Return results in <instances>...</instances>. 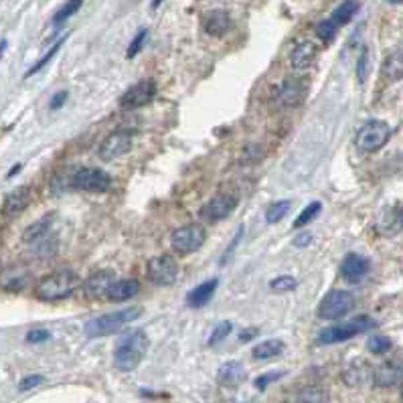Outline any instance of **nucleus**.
<instances>
[{
  "label": "nucleus",
  "instance_id": "40",
  "mask_svg": "<svg viewBox=\"0 0 403 403\" xmlns=\"http://www.w3.org/2000/svg\"><path fill=\"white\" fill-rule=\"evenodd\" d=\"M45 379H43V375H27V377H22L20 379V383H18V391L20 393H25V391H31V389H35L43 383Z\"/></svg>",
  "mask_w": 403,
  "mask_h": 403
},
{
  "label": "nucleus",
  "instance_id": "25",
  "mask_svg": "<svg viewBox=\"0 0 403 403\" xmlns=\"http://www.w3.org/2000/svg\"><path fill=\"white\" fill-rule=\"evenodd\" d=\"M138 292H140V284H138V280L126 278V280L114 282L112 288L107 290V296H105V298L112 300V302H126V300L134 298Z\"/></svg>",
  "mask_w": 403,
  "mask_h": 403
},
{
  "label": "nucleus",
  "instance_id": "28",
  "mask_svg": "<svg viewBox=\"0 0 403 403\" xmlns=\"http://www.w3.org/2000/svg\"><path fill=\"white\" fill-rule=\"evenodd\" d=\"M282 351H284V343H282V341H276V338H270V341H263L260 345H256L253 351H251V357H253L256 361H265V359L278 357Z\"/></svg>",
  "mask_w": 403,
  "mask_h": 403
},
{
  "label": "nucleus",
  "instance_id": "7",
  "mask_svg": "<svg viewBox=\"0 0 403 403\" xmlns=\"http://www.w3.org/2000/svg\"><path fill=\"white\" fill-rule=\"evenodd\" d=\"M355 308V296L347 290H331L318 304V318L338 320Z\"/></svg>",
  "mask_w": 403,
  "mask_h": 403
},
{
  "label": "nucleus",
  "instance_id": "5",
  "mask_svg": "<svg viewBox=\"0 0 403 403\" xmlns=\"http://www.w3.org/2000/svg\"><path fill=\"white\" fill-rule=\"evenodd\" d=\"M207 242V231L199 223L180 225L171 233V247L178 256H191L197 249H201Z\"/></svg>",
  "mask_w": 403,
  "mask_h": 403
},
{
  "label": "nucleus",
  "instance_id": "15",
  "mask_svg": "<svg viewBox=\"0 0 403 403\" xmlns=\"http://www.w3.org/2000/svg\"><path fill=\"white\" fill-rule=\"evenodd\" d=\"M403 381V359H393L373 371L375 387H393Z\"/></svg>",
  "mask_w": 403,
  "mask_h": 403
},
{
  "label": "nucleus",
  "instance_id": "17",
  "mask_svg": "<svg viewBox=\"0 0 403 403\" xmlns=\"http://www.w3.org/2000/svg\"><path fill=\"white\" fill-rule=\"evenodd\" d=\"M306 91H308V88L302 79H286L278 89L276 100L284 107H294V105H300L304 102Z\"/></svg>",
  "mask_w": 403,
  "mask_h": 403
},
{
  "label": "nucleus",
  "instance_id": "39",
  "mask_svg": "<svg viewBox=\"0 0 403 403\" xmlns=\"http://www.w3.org/2000/svg\"><path fill=\"white\" fill-rule=\"evenodd\" d=\"M146 37H148V31L146 29H140L136 37L132 39V43L128 45V51H126V57L128 59H132V57H136L138 53L142 51V47H144V41H146Z\"/></svg>",
  "mask_w": 403,
  "mask_h": 403
},
{
  "label": "nucleus",
  "instance_id": "49",
  "mask_svg": "<svg viewBox=\"0 0 403 403\" xmlns=\"http://www.w3.org/2000/svg\"><path fill=\"white\" fill-rule=\"evenodd\" d=\"M389 4H403V0H385Z\"/></svg>",
  "mask_w": 403,
  "mask_h": 403
},
{
  "label": "nucleus",
  "instance_id": "11",
  "mask_svg": "<svg viewBox=\"0 0 403 403\" xmlns=\"http://www.w3.org/2000/svg\"><path fill=\"white\" fill-rule=\"evenodd\" d=\"M132 150V132L128 130H116L112 132L102 144H100V150L98 154L104 162L110 160H116V158H122L124 154H128Z\"/></svg>",
  "mask_w": 403,
  "mask_h": 403
},
{
  "label": "nucleus",
  "instance_id": "50",
  "mask_svg": "<svg viewBox=\"0 0 403 403\" xmlns=\"http://www.w3.org/2000/svg\"><path fill=\"white\" fill-rule=\"evenodd\" d=\"M160 2H162V0H152V6H154V8H158V6H160Z\"/></svg>",
  "mask_w": 403,
  "mask_h": 403
},
{
  "label": "nucleus",
  "instance_id": "9",
  "mask_svg": "<svg viewBox=\"0 0 403 403\" xmlns=\"http://www.w3.org/2000/svg\"><path fill=\"white\" fill-rule=\"evenodd\" d=\"M146 274L154 286H173L178 276V263L169 253L154 256L146 263Z\"/></svg>",
  "mask_w": 403,
  "mask_h": 403
},
{
  "label": "nucleus",
  "instance_id": "8",
  "mask_svg": "<svg viewBox=\"0 0 403 403\" xmlns=\"http://www.w3.org/2000/svg\"><path fill=\"white\" fill-rule=\"evenodd\" d=\"M110 185H112V176L95 166H84L71 176V187L84 193H104L110 189Z\"/></svg>",
  "mask_w": 403,
  "mask_h": 403
},
{
  "label": "nucleus",
  "instance_id": "1",
  "mask_svg": "<svg viewBox=\"0 0 403 403\" xmlns=\"http://www.w3.org/2000/svg\"><path fill=\"white\" fill-rule=\"evenodd\" d=\"M79 286H81V280L75 272L57 270L37 282L35 296L43 302H55V300L70 298Z\"/></svg>",
  "mask_w": 403,
  "mask_h": 403
},
{
  "label": "nucleus",
  "instance_id": "4",
  "mask_svg": "<svg viewBox=\"0 0 403 403\" xmlns=\"http://www.w3.org/2000/svg\"><path fill=\"white\" fill-rule=\"evenodd\" d=\"M373 326H377V322L371 318V316H357L349 322H343V324H336V326H329V329H322L318 336H316V343L320 345H336V343H345L357 334H363L371 331Z\"/></svg>",
  "mask_w": 403,
  "mask_h": 403
},
{
  "label": "nucleus",
  "instance_id": "35",
  "mask_svg": "<svg viewBox=\"0 0 403 403\" xmlns=\"http://www.w3.org/2000/svg\"><path fill=\"white\" fill-rule=\"evenodd\" d=\"M336 31H338V25L334 22L333 18H324V20H320L316 25V35L320 37L324 43H333Z\"/></svg>",
  "mask_w": 403,
  "mask_h": 403
},
{
  "label": "nucleus",
  "instance_id": "42",
  "mask_svg": "<svg viewBox=\"0 0 403 403\" xmlns=\"http://www.w3.org/2000/svg\"><path fill=\"white\" fill-rule=\"evenodd\" d=\"M282 377V373H265V375H262V377H258L256 381H253V385L258 387V389H265V387L270 385L272 381H278Z\"/></svg>",
  "mask_w": 403,
  "mask_h": 403
},
{
  "label": "nucleus",
  "instance_id": "20",
  "mask_svg": "<svg viewBox=\"0 0 403 403\" xmlns=\"http://www.w3.org/2000/svg\"><path fill=\"white\" fill-rule=\"evenodd\" d=\"M316 55H318V47H316L315 43H312V41H302V43H298V45L292 49L290 63H292L294 70H308L316 61Z\"/></svg>",
  "mask_w": 403,
  "mask_h": 403
},
{
  "label": "nucleus",
  "instance_id": "21",
  "mask_svg": "<svg viewBox=\"0 0 403 403\" xmlns=\"http://www.w3.org/2000/svg\"><path fill=\"white\" fill-rule=\"evenodd\" d=\"M231 27L227 11H211L203 17V31L211 37H223Z\"/></svg>",
  "mask_w": 403,
  "mask_h": 403
},
{
  "label": "nucleus",
  "instance_id": "14",
  "mask_svg": "<svg viewBox=\"0 0 403 403\" xmlns=\"http://www.w3.org/2000/svg\"><path fill=\"white\" fill-rule=\"evenodd\" d=\"M31 278V272L25 265H6L0 272V288L4 292H20L27 288Z\"/></svg>",
  "mask_w": 403,
  "mask_h": 403
},
{
  "label": "nucleus",
  "instance_id": "34",
  "mask_svg": "<svg viewBox=\"0 0 403 403\" xmlns=\"http://www.w3.org/2000/svg\"><path fill=\"white\" fill-rule=\"evenodd\" d=\"M391 347H393V341L385 334H375L367 341V349L373 355H385L387 351H391Z\"/></svg>",
  "mask_w": 403,
  "mask_h": 403
},
{
  "label": "nucleus",
  "instance_id": "36",
  "mask_svg": "<svg viewBox=\"0 0 403 403\" xmlns=\"http://www.w3.org/2000/svg\"><path fill=\"white\" fill-rule=\"evenodd\" d=\"M298 402H329V393L320 387H306L300 391Z\"/></svg>",
  "mask_w": 403,
  "mask_h": 403
},
{
  "label": "nucleus",
  "instance_id": "48",
  "mask_svg": "<svg viewBox=\"0 0 403 403\" xmlns=\"http://www.w3.org/2000/svg\"><path fill=\"white\" fill-rule=\"evenodd\" d=\"M6 41H0V59H2V55H4V51H6Z\"/></svg>",
  "mask_w": 403,
  "mask_h": 403
},
{
  "label": "nucleus",
  "instance_id": "45",
  "mask_svg": "<svg viewBox=\"0 0 403 403\" xmlns=\"http://www.w3.org/2000/svg\"><path fill=\"white\" fill-rule=\"evenodd\" d=\"M310 242H312V235H310V233H300L298 237L294 239V246L306 247V244H310Z\"/></svg>",
  "mask_w": 403,
  "mask_h": 403
},
{
  "label": "nucleus",
  "instance_id": "3",
  "mask_svg": "<svg viewBox=\"0 0 403 403\" xmlns=\"http://www.w3.org/2000/svg\"><path fill=\"white\" fill-rule=\"evenodd\" d=\"M142 315V308H124V310H116L110 315H102L98 318H91L88 324L84 326L86 336L88 338H100V336H107V334L118 333L122 331L128 322L138 320Z\"/></svg>",
  "mask_w": 403,
  "mask_h": 403
},
{
  "label": "nucleus",
  "instance_id": "23",
  "mask_svg": "<svg viewBox=\"0 0 403 403\" xmlns=\"http://www.w3.org/2000/svg\"><path fill=\"white\" fill-rule=\"evenodd\" d=\"M244 377H246V369L239 361H227L217 371V381L223 387L239 385L244 381Z\"/></svg>",
  "mask_w": 403,
  "mask_h": 403
},
{
  "label": "nucleus",
  "instance_id": "29",
  "mask_svg": "<svg viewBox=\"0 0 403 403\" xmlns=\"http://www.w3.org/2000/svg\"><path fill=\"white\" fill-rule=\"evenodd\" d=\"M357 13H359V2H357V0H345V2H341V4L334 8L331 18H333L338 27H343V25H349Z\"/></svg>",
  "mask_w": 403,
  "mask_h": 403
},
{
  "label": "nucleus",
  "instance_id": "18",
  "mask_svg": "<svg viewBox=\"0 0 403 403\" xmlns=\"http://www.w3.org/2000/svg\"><path fill=\"white\" fill-rule=\"evenodd\" d=\"M114 282H116V274L112 270H100L86 278L84 290L91 298H102V296H107V290L112 288Z\"/></svg>",
  "mask_w": 403,
  "mask_h": 403
},
{
  "label": "nucleus",
  "instance_id": "41",
  "mask_svg": "<svg viewBox=\"0 0 403 403\" xmlns=\"http://www.w3.org/2000/svg\"><path fill=\"white\" fill-rule=\"evenodd\" d=\"M25 338H27V343H31V345H41V343H47V341L51 338V333L45 331V329H33V331L27 333Z\"/></svg>",
  "mask_w": 403,
  "mask_h": 403
},
{
  "label": "nucleus",
  "instance_id": "22",
  "mask_svg": "<svg viewBox=\"0 0 403 403\" xmlns=\"http://www.w3.org/2000/svg\"><path fill=\"white\" fill-rule=\"evenodd\" d=\"M217 286H219V280H217V278H211V280L199 284L197 288H193V290L187 294V306H191V308H203V306H207L211 298H213V294H215V290H217Z\"/></svg>",
  "mask_w": 403,
  "mask_h": 403
},
{
  "label": "nucleus",
  "instance_id": "37",
  "mask_svg": "<svg viewBox=\"0 0 403 403\" xmlns=\"http://www.w3.org/2000/svg\"><path fill=\"white\" fill-rule=\"evenodd\" d=\"M231 331H233V324H231L229 320L219 322V324L213 329V333H211V336H209L211 347H213V345H217V343H221V341H225L229 334H231Z\"/></svg>",
  "mask_w": 403,
  "mask_h": 403
},
{
  "label": "nucleus",
  "instance_id": "38",
  "mask_svg": "<svg viewBox=\"0 0 403 403\" xmlns=\"http://www.w3.org/2000/svg\"><path fill=\"white\" fill-rule=\"evenodd\" d=\"M296 286H298V282H296V278H292V276H280V278L270 282V288L276 290V292H290Z\"/></svg>",
  "mask_w": 403,
  "mask_h": 403
},
{
  "label": "nucleus",
  "instance_id": "6",
  "mask_svg": "<svg viewBox=\"0 0 403 403\" xmlns=\"http://www.w3.org/2000/svg\"><path fill=\"white\" fill-rule=\"evenodd\" d=\"M389 138H391L389 124L383 122V120H369L359 128L355 144L363 152H377L385 146Z\"/></svg>",
  "mask_w": 403,
  "mask_h": 403
},
{
  "label": "nucleus",
  "instance_id": "31",
  "mask_svg": "<svg viewBox=\"0 0 403 403\" xmlns=\"http://www.w3.org/2000/svg\"><path fill=\"white\" fill-rule=\"evenodd\" d=\"M67 37H70V33H65V35L61 37V39H57V41H55V43H53V47L51 49H49V51L45 53V55H43V57H41V59H39V61H37L35 65H33V67H31V70L27 71V73H25V77H27V79H29V77H33V75H35V73H39V71L43 70V67H45V65H47V63H49V61H51L53 57H55V55H57V51H59V49H61V47H63V43H65V41H67Z\"/></svg>",
  "mask_w": 403,
  "mask_h": 403
},
{
  "label": "nucleus",
  "instance_id": "26",
  "mask_svg": "<svg viewBox=\"0 0 403 403\" xmlns=\"http://www.w3.org/2000/svg\"><path fill=\"white\" fill-rule=\"evenodd\" d=\"M367 377H373V371L369 367L367 363H363V361H352L349 363L345 371H343V379H345V383L351 387H359L363 385L365 381H367Z\"/></svg>",
  "mask_w": 403,
  "mask_h": 403
},
{
  "label": "nucleus",
  "instance_id": "10",
  "mask_svg": "<svg viewBox=\"0 0 403 403\" xmlns=\"http://www.w3.org/2000/svg\"><path fill=\"white\" fill-rule=\"evenodd\" d=\"M154 98H157V84L152 79H142L120 98V107L122 110H138V107L150 104Z\"/></svg>",
  "mask_w": 403,
  "mask_h": 403
},
{
  "label": "nucleus",
  "instance_id": "43",
  "mask_svg": "<svg viewBox=\"0 0 403 403\" xmlns=\"http://www.w3.org/2000/svg\"><path fill=\"white\" fill-rule=\"evenodd\" d=\"M367 59H369L367 49H363L361 59H359V63H357V75H359V81H361V84H363L365 77H367Z\"/></svg>",
  "mask_w": 403,
  "mask_h": 403
},
{
  "label": "nucleus",
  "instance_id": "13",
  "mask_svg": "<svg viewBox=\"0 0 403 403\" xmlns=\"http://www.w3.org/2000/svg\"><path fill=\"white\" fill-rule=\"evenodd\" d=\"M371 272V262L367 258L359 256V253H349L345 256L343 265H341V276L343 280L349 282V284H359L363 282V278Z\"/></svg>",
  "mask_w": 403,
  "mask_h": 403
},
{
  "label": "nucleus",
  "instance_id": "46",
  "mask_svg": "<svg viewBox=\"0 0 403 403\" xmlns=\"http://www.w3.org/2000/svg\"><path fill=\"white\" fill-rule=\"evenodd\" d=\"M256 334H258V331H244V333L239 334V343H247V341H249V338H253V336H256Z\"/></svg>",
  "mask_w": 403,
  "mask_h": 403
},
{
  "label": "nucleus",
  "instance_id": "2",
  "mask_svg": "<svg viewBox=\"0 0 403 403\" xmlns=\"http://www.w3.org/2000/svg\"><path fill=\"white\" fill-rule=\"evenodd\" d=\"M148 351V336L144 331H132L126 334L120 345L114 351V367L118 371H134L142 363L144 355Z\"/></svg>",
  "mask_w": 403,
  "mask_h": 403
},
{
  "label": "nucleus",
  "instance_id": "47",
  "mask_svg": "<svg viewBox=\"0 0 403 403\" xmlns=\"http://www.w3.org/2000/svg\"><path fill=\"white\" fill-rule=\"evenodd\" d=\"M20 169H22V164H15V166H13V169H11V171H8V178H11V176H15L17 175V173H20Z\"/></svg>",
  "mask_w": 403,
  "mask_h": 403
},
{
  "label": "nucleus",
  "instance_id": "16",
  "mask_svg": "<svg viewBox=\"0 0 403 403\" xmlns=\"http://www.w3.org/2000/svg\"><path fill=\"white\" fill-rule=\"evenodd\" d=\"M33 201V189L29 185H22V187H17L15 191L4 197V203H2V213L6 217H13V215H18L22 211L27 209Z\"/></svg>",
  "mask_w": 403,
  "mask_h": 403
},
{
  "label": "nucleus",
  "instance_id": "12",
  "mask_svg": "<svg viewBox=\"0 0 403 403\" xmlns=\"http://www.w3.org/2000/svg\"><path fill=\"white\" fill-rule=\"evenodd\" d=\"M235 207H237V199L233 194L221 193L213 197L201 207V217L209 223H219V221L227 219L229 215L235 211Z\"/></svg>",
  "mask_w": 403,
  "mask_h": 403
},
{
  "label": "nucleus",
  "instance_id": "33",
  "mask_svg": "<svg viewBox=\"0 0 403 403\" xmlns=\"http://www.w3.org/2000/svg\"><path fill=\"white\" fill-rule=\"evenodd\" d=\"M81 4H84V0H67L57 13H55V17H53V25L55 27H59V25H63L67 18H71L79 8H81Z\"/></svg>",
  "mask_w": 403,
  "mask_h": 403
},
{
  "label": "nucleus",
  "instance_id": "27",
  "mask_svg": "<svg viewBox=\"0 0 403 403\" xmlns=\"http://www.w3.org/2000/svg\"><path fill=\"white\" fill-rule=\"evenodd\" d=\"M381 75L385 81H397L403 77V51L391 53L381 65Z\"/></svg>",
  "mask_w": 403,
  "mask_h": 403
},
{
  "label": "nucleus",
  "instance_id": "30",
  "mask_svg": "<svg viewBox=\"0 0 403 403\" xmlns=\"http://www.w3.org/2000/svg\"><path fill=\"white\" fill-rule=\"evenodd\" d=\"M292 209V201H288V199H282V201H276V203H272L267 211H265V221L270 223V225H276V223H280L282 219L290 213Z\"/></svg>",
  "mask_w": 403,
  "mask_h": 403
},
{
  "label": "nucleus",
  "instance_id": "51",
  "mask_svg": "<svg viewBox=\"0 0 403 403\" xmlns=\"http://www.w3.org/2000/svg\"><path fill=\"white\" fill-rule=\"evenodd\" d=\"M402 397H403V385H402Z\"/></svg>",
  "mask_w": 403,
  "mask_h": 403
},
{
  "label": "nucleus",
  "instance_id": "19",
  "mask_svg": "<svg viewBox=\"0 0 403 403\" xmlns=\"http://www.w3.org/2000/svg\"><path fill=\"white\" fill-rule=\"evenodd\" d=\"M53 223H55V213H47L45 217H41V219L35 221L33 225H29V227L25 229V233H22V242H25L27 246L33 247L35 244H39V242L51 237Z\"/></svg>",
  "mask_w": 403,
  "mask_h": 403
},
{
  "label": "nucleus",
  "instance_id": "32",
  "mask_svg": "<svg viewBox=\"0 0 403 403\" xmlns=\"http://www.w3.org/2000/svg\"><path fill=\"white\" fill-rule=\"evenodd\" d=\"M320 211H322L320 201H312L310 205H306V207L302 209V213L296 217V221H294V229H302V227H306V225H310V221H315Z\"/></svg>",
  "mask_w": 403,
  "mask_h": 403
},
{
  "label": "nucleus",
  "instance_id": "44",
  "mask_svg": "<svg viewBox=\"0 0 403 403\" xmlns=\"http://www.w3.org/2000/svg\"><path fill=\"white\" fill-rule=\"evenodd\" d=\"M65 102H67V91H57L51 100V110H59Z\"/></svg>",
  "mask_w": 403,
  "mask_h": 403
},
{
  "label": "nucleus",
  "instance_id": "24",
  "mask_svg": "<svg viewBox=\"0 0 403 403\" xmlns=\"http://www.w3.org/2000/svg\"><path fill=\"white\" fill-rule=\"evenodd\" d=\"M377 231L383 235H395L403 231V209L402 207H391L381 213L377 221Z\"/></svg>",
  "mask_w": 403,
  "mask_h": 403
}]
</instances>
